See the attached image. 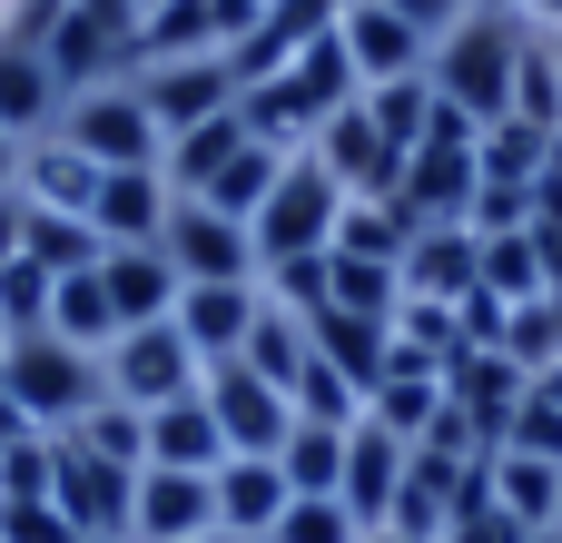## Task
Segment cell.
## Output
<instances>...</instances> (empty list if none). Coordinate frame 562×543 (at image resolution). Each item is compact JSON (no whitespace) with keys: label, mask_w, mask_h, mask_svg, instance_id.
<instances>
[{"label":"cell","mask_w":562,"mask_h":543,"mask_svg":"<svg viewBox=\"0 0 562 543\" xmlns=\"http://www.w3.org/2000/svg\"><path fill=\"white\" fill-rule=\"evenodd\" d=\"M514 69H524V20H504V10H464V20L435 40V59H425L435 99L464 109L474 129L514 119Z\"/></svg>","instance_id":"6da1fadb"},{"label":"cell","mask_w":562,"mask_h":543,"mask_svg":"<svg viewBox=\"0 0 562 543\" xmlns=\"http://www.w3.org/2000/svg\"><path fill=\"white\" fill-rule=\"evenodd\" d=\"M0 396L20 406V425H40V435H69L99 396H109V376H99V356H79L69 336H10L0 346Z\"/></svg>","instance_id":"7a4b0ae2"},{"label":"cell","mask_w":562,"mask_h":543,"mask_svg":"<svg viewBox=\"0 0 562 543\" xmlns=\"http://www.w3.org/2000/svg\"><path fill=\"white\" fill-rule=\"evenodd\" d=\"M336 208H346V188L296 148L286 168H277V188H267V208L247 218V237H257V277L267 267H286V257H326V237H336Z\"/></svg>","instance_id":"3957f363"},{"label":"cell","mask_w":562,"mask_h":543,"mask_svg":"<svg viewBox=\"0 0 562 543\" xmlns=\"http://www.w3.org/2000/svg\"><path fill=\"white\" fill-rule=\"evenodd\" d=\"M59 138L109 178V168H158V119H148V99H138V79H99V89H79L69 109H59Z\"/></svg>","instance_id":"277c9868"},{"label":"cell","mask_w":562,"mask_h":543,"mask_svg":"<svg viewBox=\"0 0 562 543\" xmlns=\"http://www.w3.org/2000/svg\"><path fill=\"white\" fill-rule=\"evenodd\" d=\"M99 376H109V396H119V406H138V415H158V406H178V396H198V386H207V366H198V346L178 336V317L128 326V336L99 356Z\"/></svg>","instance_id":"5b68a950"},{"label":"cell","mask_w":562,"mask_h":543,"mask_svg":"<svg viewBox=\"0 0 562 543\" xmlns=\"http://www.w3.org/2000/svg\"><path fill=\"white\" fill-rule=\"evenodd\" d=\"M158 257L178 267V287H247V277H257V237H247L237 218H217L207 198H178V208H168Z\"/></svg>","instance_id":"8992f818"},{"label":"cell","mask_w":562,"mask_h":543,"mask_svg":"<svg viewBox=\"0 0 562 543\" xmlns=\"http://www.w3.org/2000/svg\"><path fill=\"white\" fill-rule=\"evenodd\" d=\"M198 396H207V415H217L227 455H277V445L296 435V396H286V386H267V376H257V366H237V356H227V366H207V386H198Z\"/></svg>","instance_id":"52a82bcc"},{"label":"cell","mask_w":562,"mask_h":543,"mask_svg":"<svg viewBox=\"0 0 562 543\" xmlns=\"http://www.w3.org/2000/svg\"><path fill=\"white\" fill-rule=\"evenodd\" d=\"M128 79H138V99H148L158 138L207 129V119H227V109H237V69H227V49H207V59H148V69H128Z\"/></svg>","instance_id":"ba28073f"},{"label":"cell","mask_w":562,"mask_h":543,"mask_svg":"<svg viewBox=\"0 0 562 543\" xmlns=\"http://www.w3.org/2000/svg\"><path fill=\"white\" fill-rule=\"evenodd\" d=\"M306 158H316V168H326L346 198H395V188H405V148H395V138L366 119V99H346V109H336V119L306 138Z\"/></svg>","instance_id":"9c48e42d"},{"label":"cell","mask_w":562,"mask_h":543,"mask_svg":"<svg viewBox=\"0 0 562 543\" xmlns=\"http://www.w3.org/2000/svg\"><path fill=\"white\" fill-rule=\"evenodd\" d=\"M49 505L79 524V543H128V505H138V475H128V465H99V455H79V445H59Z\"/></svg>","instance_id":"30bf717a"},{"label":"cell","mask_w":562,"mask_h":543,"mask_svg":"<svg viewBox=\"0 0 562 543\" xmlns=\"http://www.w3.org/2000/svg\"><path fill=\"white\" fill-rule=\"evenodd\" d=\"M445 396H454V415L474 425V445L494 455V445H504V425L524 415V396H533V376H524V366H514L504 346H464V356L445 366Z\"/></svg>","instance_id":"8fae6325"},{"label":"cell","mask_w":562,"mask_h":543,"mask_svg":"<svg viewBox=\"0 0 562 543\" xmlns=\"http://www.w3.org/2000/svg\"><path fill=\"white\" fill-rule=\"evenodd\" d=\"M336 40H346V59H356V89L415 79V69L435 59V40H425L405 10H385V0H346V10H336Z\"/></svg>","instance_id":"7c38bea8"},{"label":"cell","mask_w":562,"mask_h":543,"mask_svg":"<svg viewBox=\"0 0 562 543\" xmlns=\"http://www.w3.org/2000/svg\"><path fill=\"white\" fill-rule=\"evenodd\" d=\"M188 534H217V475H168V465H138L128 543H188Z\"/></svg>","instance_id":"4fadbf2b"},{"label":"cell","mask_w":562,"mask_h":543,"mask_svg":"<svg viewBox=\"0 0 562 543\" xmlns=\"http://www.w3.org/2000/svg\"><path fill=\"white\" fill-rule=\"evenodd\" d=\"M168 178L158 168H109L99 178V198H89V228H99V247H158L168 237Z\"/></svg>","instance_id":"5bb4252c"},{"label":"cell","mask_w":562,"mask_h":543,"mask_svg":"<svg viewBox=\"0 0 562 543\" xmlns=\"http://www.w3.org/2000/svg\"><path fill=\"white\" fill-rule=\"evenodd\" d=\"M474 287H484V237H474L464 218L405 237V297H445V307H464Z\"/></svg>","instance_id":"9a60e30c"},{"label":"cell","mask_w":562,"mask_h":543,"mask_svg":"<svg viewBox=\"0 0 562 543\" xmlns=\"http://www.w3.org/2000/svg\"><path fill=\"white\" fill-rule=\"evenodd\" d=\"M445 406H454V396H445V366H425V356L395 346V366H385L375 396H366V425H385L395 445H425V435L445 425Z\"/></svg>","instance_id":"2e32d148"},{"label":"cell","mask_w":562,"mask_h":543,"mask_svg":"<svg viewBox=\"0 0 562 543\" xmlns=\"http://www.w3.org/2000/svg\"><path fill=\"white\" fill-rule=\"evenodd\" d=\"M257 307H267L257 277H247V287H178V336L198 346V366H227V356H247Z\"/></svg>","instance_id":"e0dca14e"},{"label":"cell","mask_w":562,"mask_h":543,"mask_svg":"<svg viewBox=\"0 0 562 543\" xmlns=\"http://www.w3.org/2000/svg\"><path fill=\"white\" fill-rule=\"evenodd\" d=\"M286 505H296V495H286L277 455H227V465H217V534H237V543H267Z\"/></svg>","instance_id":"ac0fdd59"},{"label":"cell","mask_w":562,"mask_h":543,"mask_svg":"<svg viewBox=\"0 0 562 543\" xmlns=\"http://www.w3.org/2000/svg\"><path fill=\"white\" fill-rule=\"evenodd\" d=\"M99 287H109V307H119V336L178 317V267H168L158 247H99Z\"/></svg>","instance_id":"d6986e66"},{"label":"cell","mask_w":562,"mask_h":543,"mask_svg":"<svg viewBox=\"0 0 562 543\" xmlns=\"http://www.w3.org/2000/svg\"><path fill=\"white\" fill-rule=\"evenodd\" d=\"M395 485H405V445H395L385 425H346V485H336V505L375 534V524L395 514Z\"/></svg>","instance_id":"ffe728a7"},{"label":"cell","mask_w":562,"mask_h":543,"mask_svg":"<svg viewBox=\"0 0 562 543\" xmlns=\"http://www.w3.org/2000/svg\"><path fill=\"white\" fill-rule=\"evenodd\" d=\"M59 109H69V89L49 79V59H40V49H20V40H0V129L30 148V138H49V129H59Z\"/></svg>","instance_id":"44dd1931"},{"label":"cell","mask_w":562,"mask_h":543,"mask_svg":"<svg viewBox=\"0 0 562 543\" xmlns=\"http://www.w3.org/2000/svg\"><path fill=\"white\" fill-rule=\"evenodd\" d=\"M306 336H316V356L356 386V396H375V376L395 366V326H375V317H346V307H316L306 317Z\"/></svg>","instance_id":"7402d4cb"},{"label":"cell","mask_w":562,"mask_h":543,"mask_svg":"<svg viewBox=\"0 0 562 543\" xmlns=\"http://www.w3.org/2000/svg\"><path fill=\"white\" fill-rule=\"evenodd\" d=\"M148 465H168V475H217L227 465V435H217L207 396H178V406L148 415Z\"/></svg>","instance_id":"603a6c76"},{"label":"cell","mask_w":562,"mask_h":543,"mask_svg":"<svg viewBox=\"0 0 562 543\" xmlns=\"http://www.w3.org/2000/svg\"><path fill=\"white\" fill-rule=\"evenodd\" d=\"M20 198L30 208H69V218H89V198H99V168L49 129V138H30L20 148Z\"/></svg>","instance_id":"cb8c5ba5"},{"label":"cell","mask_w":562,"mask_h":543,"mask_svg":"<svg viewBox=\"0 0 562 543\" xmlns=\"http://www.w3.org/2000/svg\"><path fill=\"white\" fill-rule=\"evenodd\" d=\"M247 148V119L227 109V119H207V129H178L168 148H158V178H168V198H207V178L227 168Z\"/></svg>","instance_id":"d4e9b609"},{"label":"cell","mask_w":562,"mask_h":543,"mask_svg":"<svg viewBox=\"0 0 562 543\" xmlns=\"http://www.w3.org/2000/svg\"><path fill=\"white\" fill-rule=\"evenodd\" d=\"M474 168H484V188H543V168H553V129H533V119H494V129L474 138Z\"/></svg>","instance_id":"484cf974"},{"label":"cell","mask_w":562,"mask_h":543,"mask_svg":"<svg viewBox=\"0 0 562 543\" xmlns=\"http://www.w3.org/2000/svg\"><path fill=\"white\" fill-rule=\"evenodd\" d=\"M20 257L49 267V277H79V267H99V228L69 218V208H30L20 198Z\"/></svg>","instance_id":"4316f807"},{"label":"cell","mask_w":562,"mask_h":543,"mask_svg":"<svg viewBox=\"0 0 562 543\" xmlns=\"http://www.w3.org/2000/svg\"><path fill=\"white\" fill-rule=\"evenodd\" d=\"M49 336H69L79 356H109V346H119V307H109L99 267H79V277L49 287Z\"/></svg>","instance_id":"83f0119b"},{"label":"cell","mask_w":562,"mask_h":543,"mask_svg":"<svg viewBox=\"0 0 562 543\" xmlns=\"http://www.w3.org/2000/svg\"><path fill=\"white\" fill-rule=\"evenodd\" d=\"M237 366H257L267 386H286V396H296V376L316 366V336H306V317L267 297V307H257V326H247V356H237Z\"/></svg>","instance_id":"f1b7e54d"},{"label":"cell","mask_w":562,"mask_h":543,"mask_svg":"<svg viewBox=\"0 0 562 543\" xmlns=\"http://www.w3.org/2000/svg\"><path fill=\"white\" fill-rule=\"evenodd\" d=\"M484 485H494V505H504L524 534H543V524L562 514V465H543V455H494Z\"/></svg>","instance_id":"f546056e"},{"label":"cell","mask_w":562,"mask_h":543,"mask_svg":"<svg viewBox=\"0 0 562 543\" xmlns=\"http://www.w3.org/2000/svg\"><path fill=\"white\" fill-rule=\"evenodd\" d=\"M405 237H415V218L395 208V198H346L336 208V257H375V267H405Z\"/></svg>","instance_id":"4dcf8cb0"},{"label":"cell","mask_w":562,"mask_h":543,"mask_svg":"<svg viewBox=\"0 0 562 543\" xmlns=\"http://www.w3.org/2000/svg\"><path fill=\"white\" fill-rule=\"evenodd\" d=\"M326 307L395 326V307H405V267H375V257H336V247H326Z\"/></svg>","instance_id":"1f68e13d"},{"label":"cell","mask_w":562,"mask_h":543,"mask_svg":"<svg viewBox=\"0 0 562 543\" xmlns=\"http://www.w3.org/2000/svg\"><path fill=\"white\" fill-rule=\"evenodd\" d=\"M366 425V415H356ZM277 475H286V495H336L346 485V425H306L296 415V435L277 445Z\"/></svg>","instance_id":"d6a6232c"},{"label":"cell","mask_w":562,"mask_h":543,"mask_svg":"<svg viewBox=\"0 0 562 543\" xmlns=\"http://www.w3.org/2000/svg\"><path fill=\"white\" fill-rule=\"evenodd\" d=\"M59 445H79V455H99V465H128V475H138V465H148V415H138V406H119V396H99Z\"/></svg>","instance_id":"836d02e7"},{"label":"cell","mask_w":562,"mask_h":543,"mask_svg":"<svg viewBox=\"0 0 562 543\" xmlns=\"http://www.w3.org/2000/svg\"><path fill=\"white\" fill-rule=\"evenodd\" d=\"M277 168H286V148H267V138H247V148H237V158H227V168L207 178V208L247 228V218L267 208V188H277Z\"/></svg>","instance_id":"e575fe53"},{"label":"cell","mask_w":562,"mask_h":543,"mask_svg":"<svg viewBox=\"0 0 562 543\" xmlns=\"http://www.w3.org/2000/svg\"><path fill=\"white\" fill-rule=\"evenodd\" d=\"M484 297H494V307H533V297H553L533 228H524V237H484Z\"/></svg>","instance_id":"d590c367"},{"label":"cell","mask_w":562,"mask_h":543,"mask_svg":"<svg viewBox=\"0 0 562 543\" xmlns=\"http://www.w3.org/2000/svg\"><path fill=\"white\" fill-rule=\"evenodd\" d=\"M366 119H375V129H385V138L415 158V138L435 129V79L415 69V79H385V89H366Z\"/></svg>","instance_id":"8d00e7d4"},{"label":"cell","mask_w":562,"mask_h":543,"mask_svg":"<svg viewBox=\"0 0 562 543\" xmlns=\"http://www.w3.org/2000/svg\"><path fill=\"white\" fill-rule=\"evenodd\" d=\"M514 119L533 129H562V59L543 30H524V69H514Z\"/></svg>","instance_id":"74e56055"},{"label":"cell","mask_w":562,"mask_h":543,"mask_svg":"<svg viewBox=\"0 0 562 543\" xmlns=\"http://www.w3.org/2000/svg\"><path fill=\"white\" fill-rule=\"evenodd\" d=\"M49 287H59L49 267L10 257V267H0V326H10V336H40V326H49Z\"/></svg>","instance_id":"f35d334b"},{"label":"cell","mask_w":562,"mask_h":543,"mask_svg":"<svg viewBox=\"0 0 562 543\" xmlns=\"http://www.w3.org/2000/svg\"><path fill=\"white\" fill-rule=\"evenodd\" d=\"M49 475H59V435H10L0 445V505H20V495H49Z\"/></svg>","instance_id":"ab89813d"},{"label":"cell","mask_w":562,"mask_h":543,"mask_svg":"<svg viewBox=\"0 0 562 543\" xmlns=\"http://www.w3.org/2000/svg\"><path fill=\"white\" fill-rule=\"evenodd\" d=\"M267 543H366V524L336 505V495H296L286 514H277V534Z\"/></svg>","instance_id":"60d3db41"},{"label":"cell","mask_w":562,"mask_h":543,"mask_svg":"<svg viewBox=\"0 0 562 543\" xmlns=\"http://www.w3.org/2000/svg\"><path fill=\"white\" fill-rule=\"evenodd\" d=\"M494 465V455H484ZM484 465H474V485H464V505H454V524H445V543H524V524L494 505V485H484Z\"/></svg>","instance_id":"b9f144b4"},{"label":"cell","mask_w":562,"mask_h":543,"mask_svg":"<svg viewBox=\"0 0 562 543\" xmlns=\"http://www.w3.org/2000/svg\"><path fill=\"white\" fill-rule=\"evenodd\" d=\"M296 415H306V425H356V415H366V396H356V386L316 356V366L296 376Z\"/></svg>","instance_id":"7bdbcfd3"},{"label":"cell","mask_w":562,"mask_h":543,"mask_svg":"<svg viewBox=\"0 0 562 543\" xmlns=\"http://www.w3.org/2000/svg\"><path fill=\"white\" fill-rule=\"evenodd\" d=\"M494 455H543V465H562V406L524 396V415L504 425V445H494Z\"/></svg>","instance_id":"ee69618b"},{"label":"cell","mask_w":562,"mask_h":543,"mask_svg":"<svg viewBox=\"0 0 562 543\" xmlns=\"http://www.w3.org/2000/svg\"><path fill=\"white\" fill-rule=\"evenodd\" d=\"M0 543H79V524L49 495H20V505H0Z\"/></svg>","instance_id":"f6af8a7d"},{"label":"cell","mask_w":562,"mask_h":543,"mask_svg":"<svg viewBox=\"0 0 562 543\" xmlns=\"http://www.w3.org/2000/svg\"><path fill=\"white\" fill-rule=\"evenodd\" d=\"M385 10H405V20H415L425 40H445V30H454V20H464L474 0H385Z\"/></svg>","instance_id":"bcb514c9"},{"label":"cell","mask_w":562,"mask_h":543,"mask_svg":"<svg viewBox=\"0 0 562 543\" xmlns=\"http://www.w3.org/2000/svg\"><path fill=\"white\" fill-rule=\"evenodd\" d=\"M20 257V198H0V267Z\"/></svg>","instance_id":"7dc6e473"},{"label":"cell","mask_w":562,"mask_h":543,"mask_svg":"<svg viewBox=\"0 0 562 543\" xmlns=\"http://www.w3.org/2000/svg\"><path fill=\"white\" fill-rule=\"evenodd\" d=\"M0 198H20V138L0 129Z\"/></svg>","instance_id":"c3c4849f"},{"label":"cell","mask_w":562,"mask_h":543,"mask_svg":"<svg viewBox=\"0 0 562 543\" xmlns=\"http://www.w3.org/2000/svg\"><path fill=\"white\" fill-rule=\"evenodd\" d=\"M524 30H562V0H524Z\"/></svg>","instance_id":"681fc988"},{"label":"cell","mask_w":562,"mask_h":543,"mask_svg":"<svg viewBox=\"0 0 562 543\" xmlns=\"http://www.w3.org/2000/svg\"><path fill=\"white\" fill-rule=\"evenodd\" d=\"M533 396H543V406H562V356L543 366V376H533Z\"/></svg>","instance_id":"f907efd6"},{"label":"cell","mask_w":562,"mask_h":543,"mask_svg":"<svg viewBox=\"0 0 562 543\" xmlns=\"http://www.w3.org/2000/svg\"><path fill=\"white\" fill-rule=\"evenodd\" d=\"M0 435H20V406H10V396H0ZM30 435H40V425H30Z\"/></svg>","instance_id":"816d5d0a"},{"label":"cell","mask_w":562,"mask_h":543,"mask_svg":"<svg viewBox=\"0 0 562 543\" xmlns=\"http://www.w3.org/2000/svg\"><path fill=\"white\" fill-rule=\"evenodd\" d=\"M474 10H504V20H524V0H474Z\"/></svg>","instance_id":"f5cc1de1"},{"label":"cell","mask_w":562,"mask_h":543,"mask_svg":"<svg viewBox=\"0 0 562 543\" xmlns=\"http://www.w3.org/2000/svg\"><path fill=\"white\" fill-rule=\"evenodd\" d=\"M366 543H415V534H395V524H375V534H366Z\"/></svg>","instance_id":"db71d44e"},{"label":"cell","mask_w":562,"mask_h":543,"mask_svg":"<svg viewBox=\"0 0 562 543\" xmlns=\"http://www.w3.org/2000/svg\"><path fill=\"white\" fill-rule=\"evenodd\" d=\"M543 178H562V129H553V168H543Z\"/></svg>","instance_id":"11a10c76"},{"label":"cell","mask_w":562,"mask_h":543,"mask_svg":"<svg viewBox=\"0 0 562 543\" xmlns=\"http://www.w3.org/2000/svg\"><path fill=\"white\" fill-rule=\"evenodd\" d=\"M524 543H562V524H543V534H524Z\"/></svg>","instance_id":"9f6ffc18"},{"label":"cell","mask_w":562,"mask_h":543,"mask_svg":"<svg viewBox=\"0 0 562 543\" xmlns=\"http://www.w3.org/2000/svg\"><path fill=\"white\" fill-rule=\"evenodd\" d=\"M188 543H237V534H188Z\"/></svg>","instance_id":"6f0895ef"},{"label":"cell","mask_w":562,"mask_h":543,"mask_svg":"<svg viewBox=\"0 0 562 543\" xmlns=\"http://www.w3.org/2000/svg\"><path fill=\"white\" fill-rule=\"evenodd\" d=\"M148 10H168V0H138V20H148Z\"/></svg>","instance_id":"680465c9"},{"label":"cell","mask_w":562,"mask_h":543,"mask_svg":"<svg viewBox=\"0 0 562 543\" xmlns=\"http://www.w3.org/2000/svg\"><path fill=\"white\" fill-rule=\"evenodd\" d=\"M543 40H553V59H562V30H543Z\"/></svg>","instance_id":"91938a15"},{"label":"cell","mask_w":562,"mask_h":543,"mask_svg":"<svg viewBox=\"0 0 562 543\" xmlns=\"http://www.w3.org/2000/svg\"><path fill=\"white\" fill-rule=\"evenodd\" d=\"M0 346H10V326H0Z\"/></svg>","instance_id":"94428289"},{"label":"cell","mask_w":562,"mask_h":543,"mask_svg":"<svg viewBox=\"0 0 562 543\" xmlns=\"http://www.w3.org/2000/svg\"><path fill=\"white\" fill-rule=\"evenodd\" d=\"M0 445H10V435H0Z\"/></svg>","instance_id":"6125c7cd"}]
</instances>
